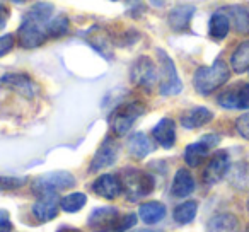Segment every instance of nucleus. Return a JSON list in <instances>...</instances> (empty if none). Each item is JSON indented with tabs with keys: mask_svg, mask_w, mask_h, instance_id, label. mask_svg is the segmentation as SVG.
<instances>
[{
	"mask_svg": "<svg viewBox=\"0 0 249 232\" xmlns=\"http://www.w3.org/2000/svg\"><path fill=\"white\" fill-rule=\"evenodd\" d=\"M145 113V106L142 103H126L118 106L109 114V128L114 135H124L128 133L133 123Z\"/></svg>",
	"mask_w": 249,
	"mask_h": 232,
	"instance_id": "obj_2",
	"label": "nucleus"
},
{
	"mask_svg": "<svg viewBox=\"0 0 249 232\" xmlns=\"http://www.w3.org/2000/svg\"><path fill=\"white\" fill-rule=\"evenodd\" d=\"M19 43H21L22 48H36V46H41L43 43L48 39V33H46V26L35 22L31 19H26L22 21L21 28L18 31Z\"/></svg>",
	"mask_w": 249,
	"mask_h": 232,
	"instance_id": "obj_6",
	"label": "nucleus"
},
{
	"mask_svg": "<svg viewBox=\"0 0 249 232\" xmlns=\"http://www.w3.org/2000/svg\"><path fill=\"white\" fill-rule=\"evenodd\" d=\"M118 217H120V212H118L116 208L101 207L90 212L89 218H87V224L94 229H99V231H106V229H113Z\"/></svg>",
	"mask_w": 249,
	"mask_h": 232,
	"instance_id": "obj_11",
	"label": "nucleus"
},
{
	"mask_svg": "<svg viewBox=\"0 0 249 232\" xmlns=\"http://www.w3.org/2000/svg\"><path fill=\"white\" fill-rule=\"evenodd\" d=\"M130 77H132V82L137 84V86L152 89L154 84L157 82V69L149 56H140L132 65Z\"/></svg>",
	"mask_w": 249,
	"mask_h": 232,
	"instance_id": "obj_7",
	"label": "nucleus"
},
{
	"mask_svg": "<svg viewBox=\"0 0 249 232\" xmlns=\"http://www.w3.org/2000/svg\"><path fill=\"white\" fill-rule=\"evenodd\" d=\"M195 7L193 5H178L169 14V26L174 31H186L193 19Z\"/></svg>",
	"mask_w": 249,
	"mask_h": 232,
	"instance_id": "obj_17",
	"label": "nucleus"
},
{
	"mask_svg": "<svg viewBox=\"0 0 249 232\" xmlns=\"http://www.w3.org/2000/svg\"><path fill=\"white\" fill-rule=\"evenodd\" d=\"M133 232H162V231H157V229H140V231H133Z\"/></svg>",
	"mask_w": 249,
	"mask_h": 232,
	"instance_id": "obj_38",
	"label": "nucleus"
},
{
	"mask_svg": "<svg viewBox=\"0 0 249 232\" xmlns=\"http://www.w3.org/2000/svg\"><path fill=\"white\" fill-rule=\"evenodd\" d=\"M135 224H137V215L135 214L120 215V217H118V220L114 222L113 231L114 232H124V231H128V229H132Z\"/></svg>",
	"mask_w": 249,
	"mask_h": 232,
	"instance_id": "obj_31",
	"label": "nucleus"
},
{
	"mask_svg": "<svg viewBox=\"0 0 249 232\" xmlns=\"http://www.w3.org/2000/svg\"><path fill=\"white\" fill-rule=\"evenodd\" d=\"M12 46H14V38H12V35L0 36V56L7 55L12 50Z\"/></svg>",
	"mask_w": 249,
	"mask_h": 232,
	"instance_id": "obj_34",
	"label": "nucleus"
},
{
	"mask_svg": "<svg viewBox=\"0 0 249 232\" xmlns=\"http://www.w3.org/2000/svg\"><path fill=\"white\" fill-rule=\"evenodd\" d=\"M150 4H152L154 7H162V5L166 4V0H150Z\"/></svg>",
	"mask_w": 249,
	"mask_h": 232,
	"instance_id": "obj_37",
	"label": "nucleus"
},
{
	"mask_svg": "<svg viewBox=\"0 0 249 232\" xmlns=\"http://www.w3.org/2000/svg\"><path fill=\"white\" fill-rule=\"evenodd\" d=\"M217 101L227 109H249V84H239L227 89L218 96Z\"/></svg>",
	"mask_w": 249,
	"mask_h": 232,
	"instance_id": "obj_9",
	"label": "nucleus"
},
{
	"mask_svg": "<svg viewBox=\"0 0 249 232\" xmlns=\"http://www.w3.org/2000/svg\"><path fill=\"white\" fill-rule=\"evenodd\" d=\"M12 231V222L9 217L7 210H0V232H11Z\"/></svg>",
	"mask_w": 249,
	"mask_h": 232,
	"instance_id": "obj_35",
	"label": "nucleus"
},
{
	"mask_svg": "<svg viewBox=\"0 0 249 232\" xmlns=\"http://www.w3.org/2000/svg\"><path fill=\"white\" fill-rule=\"evenodd\" d=\"M212 118H213V113H212L208 107L198 106V107H193V109L186 111V113L181 116V125H183L184 128L195 130V128H200V126L207 125V123H210Z\"/></svg>",
	"mask_w": 249,
	"mask_h": 232,
	"instance_id": "obj_15",
	"label": "nucleus"
},
{
	"mask_svg": "<svg viewBox=\"0 0 249 232\" xmlns=\"http://www.w3.org/2000/svg\"><path fill=\"white\" fill-rule=\"evenodd\" d=\"M235 130L242 139L249 140V113H244L242 116H239L235 122Z\"/></svg>",
	"mask_w": 249,
	"mask_h": 232,
	"instance_id": "obj_33",
	"label": "nucleus"
},
{
	"mask_svg": "<svg viewBox=\"0 0 249 232\" xmlns=\"http://www.w3.org/2000/svg\"><path fill=\"white\" fill-rule=\"evenodd\" d=\"M92 190L96 195L106 200H114L123 193V184L116 174H103L92 183Z\"/></svg>",
	"mask_w": 249,
	"mask_h": 232,
	"instance_id": "obj_10",
	"label": "nucleus"
},
{
	"mask_svg": "<svg viewBox=\"0 0 249 232\" xmlns=\"http://www.w3.org/2000/svg\"><path fill=\"white\" fill-rule=\"evenodd\" d=\"M139 215L145 224H149V225L157 224V222L162 220L164 215H166V207H164L160 201H147V203L140 205Z\"/></svg>",
	"mask_w": 249,
	"mask_h": 232,
	"instance_id": "obj_22",
	"label": "nucleus"
},
{
	"mask_svg": "<svg viewBox=\"0 0 249 232\" xmlns=\"http://www.w3.org/2000/svg\"><path fill=\"white\" fill-rule=\"evenodd\" d=\"M9 21V9L5 5H0V29H4Z\"/></svg>",
	"mask_w": 249,
	"mask_h": 232,
	"instance_id": "obj_36",
	"label": "nucleus"
},
{
	"mask_svg": "<svg viewBox=\"0 0 249 232\" xmlns=\"http://www.w3.org/2000/svg\"><path fill=\"white\" fill-rule=\"evenodd\" d=\"M26 179L24 178H14V176H0V190L9 191V190H18V188L24 186Z\"/></svg>",
	"mask_w": 249,
	"mask_h": 232,
	"instance_id": "obj_32",
	"label": "nucleus"
},
{
	"mask_svg": "<svg viewBox=\"0 0 249 232\" xmlns=\"http://www.w3.org/2000/svg\"><path fill=\"white\" fill-rule=\"evenodd\" d=\"M229 181L232 186L239 188V190H246L249 188V164L241 162L235 164L229 169Z\"/></svg>",
	"mask_w": 249,
	"mask_h": 232,
	"instance_id": "obj_26",
	"label": "nucleus"
},
{
	"mask_svg": "<svg viewBox=\"0 0 249 232\" xmlns=\"http://www.w3.org/2000/svg\"><path fill=\"white\" fill-rule=\"evenodd\" d=\"M58 232H79V231H75V229H72V227H62Z\"/></svg>",
	"mask_w": 249,
	"mask_h": 232,
	"instance_id": "obj_39",
	"label": "nucleus"
},
{
	"mask_svg": "<svg viewBox=\"0 0 249 232\" xmlns=\"http://www.w3.org/2000/svg\"><path fill=\"white\" fill-rule=\"evenodd\" d=\"M232 70L237 73H242L246 70H249V41H244L242 45L237 46L231 58Z\"/></svg>",
	"mask_w": 249,
	"mask_h": 232,
	"instance_id": "obj_27",
	"label": "nucleus"
},
{
	"mask_svg": "<svg viewBox=\"0 0 249 232\" xmlns=\"http://www.w3.org/2000/svg\"><path fill=\"white\" fill-rule=\"evenodd\" d=\"M248 210H249V200H248Z\"/></svg>",
	"mask_w": 249,
	"mask_h": 232,
	"instance_id": "obj_42",
	"label": "nucleus"
},
{
	"mask_svg": "<svg viewBox=\"0 0 249 232\" xmlns=\"http://www.w3.org/2000/svg\"><path fill=\"white\" fill-rule=\"evenodd\" d=\"M210 149H212V147L208 145L203 139H201L200 142H196V143H190V145L186 147V150H184V161H186V164H188V166H191V167L200 166L201 161L208 156Z\"/></svg>",
	"mask_w": 249,
	"mask_h": 232,
	"instance_id": "obj_23",
	"label": "nucleus"
},
{
	"mask_svg": "<svg viewBox=\"0 0 249 232\" xmlns=\"http://www.w3.org/2000/svg\"><path fill=\"white\" fill-rule=\"evenodd\" d=\"M53 12H55V9H53L52 4H43V2H39V4L33 5V7L29 9L28 14H26V19H31V21L46 26L50 19L53 18Z\"/></svg>",
	"mask_w": 249,
	"mask_h": 232,
	"instance_id": "obj_28",
	"label": "nucleus"
},
{
	"mask_svg": "<svg viewBox=\"0 0 249 232\" xmlns=\"http://www.w3.org/2000/svg\"><path fill=\"white\" fill-rule=\"evenodd\" d=\"M46 33H48V38H60V36L67 35L69 33V19H67V16L58 14L50 19L48 24H46Z\"/></svg>",
	"mask_w": 249,
	"mask_h": 232,
	"instance_id": "obj_29",
	"label": "nucleus"
},
{
	"mask_svg": "<svg viewBox=\"0 0 249 232\" xmlns=\"http://www.w3.org/2000/svg\"><path fill=\"white\" fill-rule=\"evenodd\" d=\"M224 12L227 14L231 24L235 28V31L239 33H249V11L242 5H232V7L224 9Z\"/></svg>",
	"mask_w": 249,
	"mask_h": 232,
	"instance_id": "obj_19",
	"label": "nucleus"
},
{
	"mask_svg": "<svg viewBox=\"0 0 249 232\" xmlns=\"http://www.w3.org/2000/svg\"><path fill=\"white\" fill-rule=\"evenodd\" d=\"M97 232H107V231H97Z\"/></svg>",
	"mask_w": 249,
	"mask_h": 232,
	"instance_id": "obj_41",
	"label": "nucleus"
},
{
	"mask_svg": "<svg viewBox=\"0 0 249 232\" xmlns=\"http://www.w3.org/2000/svg\"><path fill=\"white\" fill-rule=\"evenodd\" d=\"M75 184V178L67 171H55V173H46L43 176L36 178L33 183V191L39 196H50L56 195L58 191L72 188Z\"/></svg>",
	"mask_w": 249,
	"mask_h": 232,
	"instance_id": "obj_4",
	"label": "nucleus"
},
{
	"mask_svg": "<svg viewBox=\"0 0 249 232\" xmlns=\"http://www.w3.org/2000/svg\"><path fill=\"white\" fill-rule=\"evenodd\" d=\"M152 135L164 149H171L176 142V123L171 118H162L154 126Z\"/></svg>",
	"mask_w": 249,
	"mask_h": 232,
	"instance_id": "obj_14",
	"label": "nucleus"
},
{
	"mask_svg": "<svg viewBox=\"0 0 249 232\" xmlns=\"http://www.w3.org/2000/svg\"><path fill=\"white\" fill-rule=\"evenodd\" d=\"M9 2H14V4H22V2H26V0H9Z\"/></svg>",
	"mask_w": 249,
	"mask_h": 232,
	"instance_id": "obj_40",
	"label": "nucleus"
},
{
	"mask_svg": "<svg viewBox=\"0 0 249 232\" xmlns=\"http://www.w3.org/2000/svg\"><path fill=\"white\" fill-rule=\"evenodd\" d=\"M207 229L208 232H237L239 222L232 214H218L210 218Z\"/></svg>",
	"mask_w": 249,
	"mask_h": 232,
	"instance_id": "obj_21",
	"label": "nucleus"
},
{
	"mask_svg": "<svg viewBox=\"0 0 249 232\" xmlns=\"http://www.w3.org/2000/svg\"><path fill=\"white\" fill-rule=\"evenodd\" d=\"M86 203H87V196L84 193H70L60 200V207H62V210L69 212V214L79 212L80 208L86 207Z\"/></svg>",
	"mask_w": 249,
	"mask_h": 232,
	"instance_id": "obj_30",
	"label": "nucleus"
},
{
	"mask_svg": "<svg viewBox=\"0 0 249 232\" xmlns=\"http://www.w3.org/2000/svg\"><path fill=\"white\" fill-rule=\"evenodd\" d=\"M195 191V179L188 169H179L173 179V195L178 198L190 196Z\"/></svg>",
	"mask_w": 249,
	"mask_h": 232,
	"instance_id": "obj_18",
	"label": "nucleus"
},
{
	"mask_svg": "<svg viewBox=\"0 0 249 232\" xmlns=\"http://www.w3.org/2000/svg\"><path fill=\"white\" fill-rule=\"evenodd\" d=\"M121 184L128 200H139L154 191V178L139 169H126L121 174Z\"/></svg>",
	"mask_w": 249,
	"mask_h": 232,
	"instance_id": "obj_3",
	"label": "nucleus"
},
{
	"mask_svg": "<svg viewBox=\"0 0 249 232\" xmlns=\"http://www.w3.org/2000/svg\"><path fill=\"white\" fill-rule=\"evenodd\" d=\"M2 84L26 97H33L36 92V87L31 82V79L22 75V73H9V75H4L2 77Z\"/></svg>",
	"mask_w": 249,
	"mask_h": 232,
	"instance_id": "obj_16",
	"label": "nucleus"
},
{
	"mask_svg": "<svg viewBox=\"0 0 249 232\" xmlns=\"http://www.w3.org/2000/svg\"><path fill=\"white\" fill-rule=\"evenodd\" d=\"M248 232H249V231H248Z\"/></svg>",
	"mask_w": 249,
	"mask_h": 232,
	"instance_id": "obj_43",
	"label": "nucleus"
},
{
	"mask_svg": "<svg viewBox=\"0 0 249 232\" xmlns=\"http://www.w3.org/2000/svg\"><path fill=\"white\" fill-rule=\"evenodd\" d=\"M229 29H231V21H229L227 14L224 11L215 12L210 18V26H208V31H210V36L213 39H224L227 36Z\"/></svg>",
	"mask_w": 249,
	"mask_h": 232,
	"instance_id": "obj_24",
	"label": "nucleus"
},
{
	"mask_svg": "<svg viewBox=\"0 0 249 232\" xmlns=\"http://www.w3.org/2000/svg\"><path fill=\"white\" fill-rule=\"evenodd\" d=\"M229 169H231V159L229 154L225 150H218L212 156V159L208 161L207 167H205L203 179L207 184H217L220 179H224V176H227Z\"/></svg>",
	"mask_w": 249,
	"mask_h": 232,
	"instance_id": "obj_8",
	"label": "nucleus"
},
{
	"mask_svg": "<svg viewBox=\"0 0 249 232\" xmlns=\"http://www.w3.org/2000/svg\"><path fill=\"white\" fill-rule=\"evenodd\" d=\"M196 212H198V203H196V201H193V200L183 201V203H179L176 208H174L173 217H174V220H176L178 224L186 225V224H190V222L195 220V217H196Z\"/></svg>",
	"mask_w": 249,
	"mask_h": 232,
	"instance_id": "obj_25",
	"label": "nucleus"
},
{
	"mask_svg": "<svg viewBox=\"0 0 249 232\" xmlns=\"http://www.w3.org/2000/svg\"><path fill=\"white\" fill-rule=\"evenodd\" d=\"M157 55L160 60V73H162V80H160V92L164 96H176L183 89V84L179 80V75L176 72V65L169 58L166 52L157 50Z\"/></svg>",
	"mask_w": 249,
	"mask_h": 232,
	"instance_id": "obj_5",
	"label": "nucleus"
},
{
	"mask_svg": "<svg viewBox=\"0 0 249 232\" xmlns=\"http://www.w3.org/2000/svg\"><path fill=\"white\" fill-rule=\"evenodd\" d=\"M229 77H231V70H229L227 63L224 60H215L210 67H201L195 72L193 86L196 92L207 96L224 86Z\"/></svg>",
	"mask_w": 249,
	"mask_h": 232,
	"instance_id": "obj_1",
	"label": "nucleus"
},
{
	"mask_svg": "<svg viewBox=\"0 0 249 232\" xmlns=\"http://www.w3.org/2000/svg\"><path fill=\"white\" fill-rule=\"evenodd\" d=\"M128 150L133 157H137V159H143V157H147L150 152H152L154 145L145 133L139 132V133H133V135L128 139Z\"/></svg>",
	"mask_w": 249,
	"mask_h": 232,
	"instance_id": "obj_20",
	"label": "nucleus"
},
{
	"mask_svg": "<svg viewBox=\"0 0 249 232\" xmlns=\"http://www.w3.org/2000/svg\"><path fill=\"white\" fill-rule=\"evenodd\" d=\"M118 159V145L113 140H106L103 145L99 147V150L94 156L92 162H90V171H99L104 169L107 166H113Z\"/></svg>",
	"mask_w": 249,
	"mask_h": 232,
	"instance_id": "obj_12",
	"label": "nucleus"
},
{
	"mask_svg": "<svg viewBox=\"0 0 249 232\" xmlns=\"http://www.w3.org/2000/svg\"><path fill=\"white\" fill-rule=\"evenodd\" d=\"M58 208H60V201L56 200V195L41 196V200L33 205V215L39 222H48L53 220L58 215Z\"/></svg>",
	"mask_w": 249,
	"mask_h": 232,
	"instance_id": "obj_13",
	"label": "nucleus"
}]
</instances>
